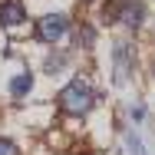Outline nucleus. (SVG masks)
I'll use <instances>...</instances> for the list:
<instances>
[{
    "instance_id": "obj_5",
    "label": "nucleus",
    "mask_w": 155,
    "mask_h": 155,
    "mask_svg": "<svg viewBox=\"0 0 155 155\" xmlns=\"http://www.w3.org/2000/svg\"><path fill=\"white\" fill-rule=\"evenodd\" d=\"M119 20H122L125 27H132V30L142 27V20H145V7L135 3V0H132V3H122V7H119Z\"/></svg>"
},
{
    "instance_id": "obj_2",
    "label": "nucleus",
    "mask_w": 155,
    "mask_h": 155,
    "mask_svg": "<svg viewBox=\"0 0 155 155\" xmlns=\"http://www.w3.org/2000/svg\"><path fill=\"white\" fill-rule=\"evenodd\" d=\"M66 30H69V17H66V13H43L40 23H36V33H40L43 43H56V40H63Z\"/></svg>"
},
{
    "instance_id": "obj_4",
    "label": "nucleus",
    "mask_w": 155,
    "mask_h": 155,
    "mask_svg": "<svg viewBox=\"0 0 155 155\" xmlns=\"http://www.w3.org/2000/svg\"><path fill=\"white\" fill-rule=\"evenodd\" d=\"M23 20H27V10H23L20 0H7V3L0 7V27L10 30V27H20Z\"/></svg>"
},
{
    "instance_id": "obj_6",
    "label": "nucleus",
    "mask_w": 155,
    "mask_h": 155,
    "mask_svg": "<svg viewBox=\"0 0 155 155\" xmlns=\"http://www.w3.org/2000/svg\"><path fill=\"white\" fill-rule=\"evenodd\" d=\"M30 86H33V76H30V73H20V76H13V83H10V93L17 96V99H23V96L30 93Z\"/></svg>"
},
{
    "instance_id": "obj_9",
    "label": "nucleus",
    "mask_w": 155,
    "mask_h": 155,
    "mask_svg": "<svg viewBox=\"0 0 155 155\" xmlns=\"http://www.w3.org/2000/svg\"><path fill=\"white\" fill-rule=\"evenodd\" d=\"M0 155H20V152H17V145L10 139H0Z\"/></svg>"
},
{
    "instance_id": "obj_3",
    "label": "nucleus",
    "mask_w": 155,
    "mask_h": 155,
    "mask_svg": "<svg viewBox=\"0 0 155 155\" xmlns=\"http://www.w3.org/2000/svg\"><path fill=\"white\" fill-rule=\"evenodd\" d=\"M112 60H116V83L129 79V73H132V46L125 40H119L112 46Z\"/></svg>"
},
{
    "instance_id": "obj_7",
    "label": "nucleus",
    "mask_w": 155,
    "mask_h": 155,
    "mask_svg": "<svg viewBox=\"0 0 155 155\" xmlns=\"http://www.w3.org/2000/svg\"><path fill=\"white\" fill-rule=\"evenodd\" d=\"M125 155H142V139L135 132H125Z\"/></svg>"
},
{
    "instance_id": "obj_1",
    "label": "nucleus",
    "mask_w": 155,
    "mask_h": 155,
    "mask_svg": "<svg viewBox=\"0 0 155 155\" xmlns=\"http://www.w3.org/2000/svg\"><path fill=\"white\" fill-rule=\"evenodd\" d=\"M60 99H63V109L66 112H73V116H83V112H89L96 106V89L89 86V83H83V79H76V83H69L66 89L60 93Z\"/></svg>"
},
{
    "instance_id": "obj_8",
    "label": "nucleus",
    "mask_w": 155,
    "mask_h": 155,
    "mask_svg": "<svg viewBox=\"0 0 155 155\" xmlns=\"http://www.w3.org/2000/svg\"><path fill=\"white\" fill-rule=\"evenodd\" d=\"M93 27H83V30H79V46H93Z\"/></svg>"
},
{
    "instance_id": "obj_10",
    "label": "nucleus",
    "mask_w": 155,
    "mask_h": 155,
    "mask_svg": "<svg viewBox=\"0 0 155 155\" xmlns=\"http://www.w3.org/2000/svg\"><path fill=\"white\" fill-rule=\"evenodd\" d=\"M63 60H66V56H60V53H56V56H50V60H46V69H50V73H60V69H63L60 63H63Z\"/></svg>"
}]
</instances>
